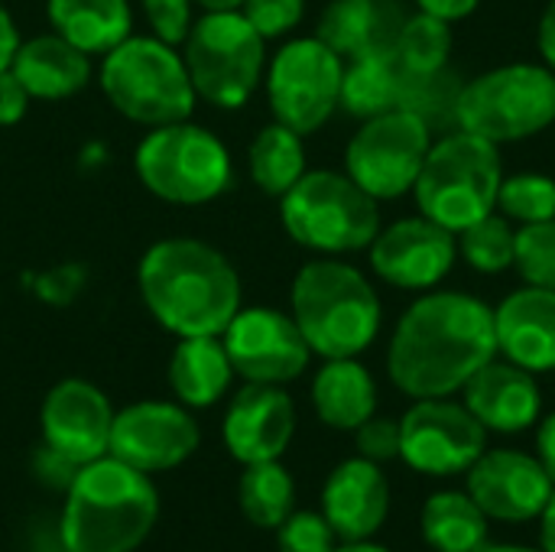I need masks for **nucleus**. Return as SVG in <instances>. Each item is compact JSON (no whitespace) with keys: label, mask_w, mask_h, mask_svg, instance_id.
Returning <instances> with one entry per match:
<instances>
[{"label":"nucleus","mask_w":555,"mask_h":552,"mask_svg":"<svg viewBox=\"0 0 555 552\" xmlns=\"http://www.w3.org/2000/svg\"><path fill=\"white\" fill-rule=\"evenodd\" d=\"M367 264L380 283L420 296L449 280L459 264V244L449 228L416 211L380 224L367 247Z\"/></svg>","instance_id":"nucleus-15"},{"label":"nucleus","mask_w":555,"mask_h":552,"mask_svg":"<svg viewBox=\"0 0 555 552\" xmlns=\"http://www.w3.org/2000/svg\"><path fill=\"white\" fill-rule=\"evenodd\" d=\"M267 59V39L241 10L202 13L182 42V62L195 94L221 111H237L257 94Z\"/></svg>","instance_id":"nucleus-10"},{"label":"nucleus","mask_w":555,"mask_h":552,"mask_svg":"<svg viewBox=\"0 0 555 552\" xmlns=\"http://www.w3.org/2000/svg\"><path fill=\"white\" fill-rule=\"evenodd\" d=\"M146 312L176 338L221 335L244 306L234 264L208 241L163 238L137 267Z\"/></svg>","instance_id":"nucleus-2"},{"label":"nucleus","mask_w":555,"mask_h":552,"mask_svg":"<svg viewBox=\"0 0 555 552\" xmlns=\"http://www.w3.org/2000/svg\"><path fill=\"white\" fill-rule=\"evenodd\" d=\"M143 16L150 23V33L169 46H182L192 29V0H140Z\"/></svg>","instance_id":"nucleus-39"},{"label":"nucleus","mask_w":555,"mask_h":552,"mask_svg":"<svg viewBox=\"0 0 555 552\" xmlns=\"http://www.w3.org/2000/svg\"><path fill=\"white\" fill-rule=\"evenodd\" d=\"M98 85L120 117L143 127L189 120L198 101L182 52L153 33H130L120 46L104 52Z\"/></svg>","instance_id":"nucleus-7"},{"label":"nucleus","mask_w":555,"mask_h":552,"mask_svg":"<svg viewBox=\"0 0 555 552\" xmlns=\"http://www.w3.org/2000/svg\"><path fill=\"white\" fill-rule=\"evenodd\" d=\"M504 176L501 146L452 127L433 137L410 195L420 215L459 234L485 215L498 211Z\"/></svg>","instance_id":"nucleus-5"},{"label":"nucleus","mask_w":555,"mask_h":552,"mask_svg":"<svg viewBox=\"0 0 555 552\" xmlns=\"http://www.w3.org/2000/svg\"><path fill=\"white\" fill-rule=\"evenodd\" d=\"M16 49H20V29H16V23H13L10 10L0 3V72L10 68Z\"/></svg>","instance_id":"nucleus-45"},{"label":"nucleus","mask_w":555,"mask_h":552,"mask_svg":"<svg viewBox=\"0 0 555 552\" xmlns=\"http://www.w3.org/2000/svg\"><path fill=\"white\" fill-rule=\"evenodd\" d=\"M540 540H543V550L555 552V495L550 498L546 511L540 514Z\"/></svg>","instance_id":"nucleus-46"},{"label":"nucleus","mask_w":555,"mask_h":552,"mask_svg":"<svg viewBox=\"0 0 555 552\" xmlns=\"http://www.w3.org/2000/svg\"><path fill=\"white\" fill-rule=\"evenodd\" d=\"M231 368L244 384L286 387L306 374L312 348L306 345L296 319L273 306H241L221 332Z\"/></svg>","instance_id":"nucleus-14"},{"label":"nucleus","mask_w":555,"mask_h":552,"mask_svg":"<svg viewBox=\"0 0 555 552\" xmlns=\"http://www.w3.org/2000/svg\"><path fill=\"white\" fill-rule=\"evenodd\" d=\"M29 101L33 98L26 94V88L20 85V78L10 68H3L0 72V127L20 124L26 117V111H29Z\"/></svg>","instance_id":"nucleus-41"},{"label":"nucleus","mask_w":555,"mask_h":552,"mask_svg":"<svg viewBox=\"0 0 555 552\" xmlns=\"http://www.w3.org/2000/svg\"><path fill=\"white\" fill-rule=\"evenodd\" d=\"M498 211L517 228L550 221L555 218V179L533 169L504 176L498 192Z\"/></svg>","instance_id":"nucleus-34"},{"label":"nucleus","mask_w":555,"mask_h":552,"mask_svg":"<svg viewBox=\"0 0 555 552\" xmlns=\"http://www.w3.org/2000/svg\"><path fill=\"white\" fill-rule=\"evenodd\" d=\"M335 552H390L387 547L374 543V540H351V543H341L335 547Z\"/></svg>","instance_id":"nucleus-48"},{"label":"nucleus","mask_w":555,"mask_h":552,"mask_svg":"<svg viewBox=\"0 0 555 552\" xmlns=\"http://www.w3.org/2000/svg\"><path fill=\"white\" fill-rule=\"evenodd\" d=\"M494 358V306L436 286L400 312L387 342V377L410 400L455 397Z\"/></svg>","instance_id":"nucleus-1"},{"label":"nucleus","mask_w":555,"mask_h":552,"mask_svg":"<svg viewBox=\"0 0 555 552\" xmlns=\"http://www.w3.org/2000/svg\"><path fill=\"white\" fill-rule=\"evenodd\" d=\"M133 169L143 189L169 205H208L234 182V163L224 140L192 120L150 127L137 143Z\"/></svg>","instance_id":"nucleus-9"},{"label":"nucleus","mask_w":555,"mask_h":552,"mask_svg":"<svg viewBox=\"0 0 555 552\" xmlns=\"http://www.w3.org/2000/svg\"><path fill=\"white\" fill-rule=\"evenodd\" d=\"M452 26L455 23L439 20V16L423 13V10L406 13L400 33L393 39V55L410 78H426V75H439L449 68L452 49H455V29Z\"/></svg>","instance_id":"nucleus-32"},{"label":"nucleus","mask_w":555,"mask_h":552,"mask_svg":"<svg viewBox=\"0 0 555 552\" xmlns=\"http://www.w3.org/2000/svg\"><path fill=\"white\" fill-rule=\"evenodd\" d=\"M413 3H416V10L433 13V16L449 20V23H462L481 7V0H413Z\"/></svg>","instance_id":"nucleus-42"},{"label":"nucleus","mask_w":555,"mask_h":552,"mask_svg":"<svg viewBox=\"0 0 555 552\" xmlns=\"http://www.w3.org/2000/svg\"><path fill=\"white\" fill-rule=\"evenodd\" d=\"M289 316L315 358H361L384 329L371 277L345 257H312L293 277Z\"/></svg>","instance_id":"nucleus-4"},{"label":"nucleus","mask_w":555,"mask_h":552,"mask_svg":"<svg viewBox=\"0 0 555 552\" xmlns=\"http://www.w3.org/2000/svg\"><path fill=\"white\" fill-rule=\"evenodd\" d=\"M296 436V403L286 387L244 384L221 420V442L241 465L276 462Z\"/></svg>","instance_id":"nucleus-19"},{"label":"nucleus","mask_w":555,"mask_h":552,"mask_svg":"<svg viewBox=\"0 0 555 552\" xmlns=\"http://www.w3.org/2000/svg\"><path fill=\"white\" fill-rule=\"evenodd\" d=\"M241 16L270 42L289 36L302 16H306V0H244Z\"/></svg>","instance_id":"nucleus-38"},{"label":"nucleus","mask_w":555,"mask_h":552,"mask_svg":"<svg viewBox=\"0 0 555 552\" xmlns=\"http://www.w3.org/2000/svg\"><path fill=\"white\" fill-rule=\"evenodd\" d=\"M46 16L88 55H104L133 33L130 0H46Z\"/></svg>","instance_id":"nucleus-27"},{"label":"nucleus","mask_w":555,"mask_h":552,"mask_svg":"<svg viewBox=\"0 0 555 552\" xmlns=\"http://www.w3.org/2000/svg\"><path fill=\"white\" fill-rule=\"evenodd\" d=\"M338 537L322 511H293L276 527V550L280 552H335Z\"/></svg>","instance_id":"nucleus-37"},{"label":"nucleus","mask_w":555,"mask_h":552,"mask_svg":"<svg viewBox=\"0 0 555 552\" xmlns=\"http://www.w3.org/2000/svg\"><path fill=\"white\" fill-rule=\"evenodd\" d=\"M354 446L358 455L377 465H387L393 459H400V420L390 416H371L367 423H361L354 429Z\"/></svg>","instance_id":"nucleus-40"},{"label":"nucleus","mask_w":555,"mask_h":552,"mask_svg":"<svg viewBox=\"0 0 555 552\" xmlns=\"http://www.w3.org/2000/svg\"><path fill=\"white\" fill-rule=\"evenodd\" d=\"M514 270L530 286L555 290V218L517 228V260Z\"/></svg>","instance_id":"nucleus-36"},{"label":"nucleus","mask_w":555,"mask_h":552,"mask_svg":"<svg viewBox=\"0 0 555 552\" xmlns=\"http://www.w3.org/2000/svg\"><path fill=\"white\" fill-rule=\"evenodd\" d=\"M465 491L485 511L488 521L530 524L540 521L555 482L533 452L520 449H485V455L465 472Z\"/></svg>","instance_id":"nucleus-17"},{"label":"nucleus","mask_w":555,"mask_h":552,"mask_svg":"<svg viewBox=\"0 0 555 552\" xmlns=\"http://www.w3.org/2000/svg\"><path fill=\"white\" fill-rule=\"evenodd\" d=\"M345 59L319 36H293L270 59L263 72L267 104L273 120L309 137L322 130L341 101Z\"/></svg>","instance_id":"nucleus-11"},{"label":"nucleus","mask_w":555,"mask_h":552,"mask_svg":"<svg viewBox=\"0 0 555 552\" xmlns=\"http://www.w3.org/2000/svg\"><path fill=\"white\" fill-rule=\"evenodd\" d=\"M537 49H540V62L550 65L555 72V0H550L540 13L537 23Z\"/></svg>","instance_id":"nucleus-43"},{"label":"nucleus","mask_w":555,"mask_h":552,"mask_svg":"<svg viewBox=\"0 0 555 552\" xmlns=\"http://www.w3.org/2000/svg\"><path fill=\"white\" fill-rule=\"evenodd\" d=\"M159 521V491L150 475L101 455L78 465L65 488L59 540L65 552H137Z\"/></svg>","instance_id":"nucleus-3"},{"label":"nucleus","mask_w":555,"mask_h":552,"mask_svg":"<svg viewBox=\"0 0 555 552\" xmlns=\"http://www.w3.org/2000/svg\"><path fill=\"white\" fill-rule=\"evenodd\" d=\"M498 355L530 374L555 371V290L517 286L494 306Z\"/></svg>","instance_id":"nucleus-21"},{"label":"nucleus","mask_w":555,"mask_h":552,"mask_svg":"<svg viewBox=\"0 0 555 552\" xmlns=\"http://www.w3.org/2000/svg\"><path fill=\"white\" fill-rule=\"evenodd\" d=\"M459 91H462V81H459L449 68L439 72V75L410 78V81H406L403 107H406V111H416L436 133H442V130H452V127H455Z\"/></svg>","instance_id":"nucleus-35"},{"label":"nucleus","mask_w":555,"mask_h":552,"mask_svg":"<svg viewBox=\"0 0 555 552\" xmlns=\"http://www.w3.org/2000/svg\"><path fill=\"white\" fill-rule=\"evenodd\" d=\"M202 442L198 423L179 400H140L114 413L107 455L143 475H163L185 465Z\"/></svg>","instance_id":"nucleus-16"},{"label":"nucleus","mask_w":555,"mask_h":552,"mask_svg":"<svg viewBox=\"0 0 555 552\" xmlns=\"http://www.w3.org/2000/svg\"><path fill=\"white\" fill-rule=\"evenodd\" d=\"M283 231L315 257H351L371 247L384 218L345 169H306V176L280 198Z\"/></svg>","instance_id":"nucleus-6"},{"label":"nucleus","mask_w":555,"mask_h":552,"mask_svg":"<svg viewBox=\"0 0 555 552\" xmlns=\"http://www.w3.org/2000/svg\"><path fill=\"white\" fill-rule=\"evenodd\" d=\"M420 534L433 552H481L488 547V517L468 491H436L423 504Z\"/></svg>","instance_id":"nucleus-29"},{"label":"nucleus","mask_w":555,"mask_h":552,"mask_svg":"<svg viewBox=\"0 0 555 552\" xmlns=\"http://www.w3.org/2000/svg\"><path fill=\"white\" fill-rule=\"evenodd\" d=\"M555 124V72L543 62H504L462 81L455 127L514 146Z\"/></svg>","instance_id":"nucleus-8"},{"label":"nucleus","mask_w":555,"mask_h":552,"mask_svg":"<svg viewBox=\"0 0 555 552\" xmlns=\"http://www.w3.org/2000/svg\"><path fill=\"white\" fill-rule=\"evenodd\" d=\"M488 449V429L455 397L413 400L400 416V459L429 478L465 475Z\"/></svg>","instance_id":"nucleus-13"},{"label":"nucleus","mask_w":555,"mask_h":552,"mask_svg":"<svg viewBox=\"0 0 555 552\" xmlns=\"http://www.w3.org/2000/svg\"><path fill=\"white\" fill-rule=\"evenodd\" d=\"M231 358L224 351L221 335H195L179 338L169 358V387L176 400L189 410H208L231 390L234 381Z\"/></svg>","instance_id":"nucleus-26"},{"label":"nucleus","mask_w":555,"mask_h":552,"mask_svg":"<svg viewBox=\"0 0 555 552\" xmlns=\"http://www.w3.org/2000/svg\"><path fill=\"white\" fill-rule=\"evenodd\" d=\"M403 20V0H328L315 36L328 42L341 59H354L393 49Z\"/></svg>","instance_id":"nucleus-24"},{"label":"nucleus","mask_w":555,"mask_h":552,"mask_svg":"<svg viewBox=\"0 0 555 552\" xmlns=\"http://www.w3.org/2000/svg\"><path fill=\"white\" fill-rule=\"evenodd\" d=\"M406 81H410V75L397 62L393 49L345 59L338 111H345L358 120H367V117L387 114L393 107H403Z\"/></svg>","instance_id":"nucleus-28"},{"label":"nucleus","mask_w":555,"mask_h":552,"mask_svg":"<svg viewBox=\"0 0 555 552\" xmlns=\"http://www.w3.org/2000/svg\"><path fill=\"white\" fill-rule=\"evenodd\" d=\"M195 7H202L205 13H228V10H241L244 0H192Z\"/></svg>","instance_id":"nucleus-47"},{"label":"nucleus","mask_w":555,"mask_h":552,"mask_svg":"<svg viewBox=\"0 0 555 552\" xmlns=\"http://www.w3.org/2000/svg\"><path fill=\"white\" fill-rule=\"evenodd\" d=\"M455 244H459V260L472 273L501 277L514 270V260H517V224L507 221L501 211H491L481 221L459 231Z\"/></svg>","instance_id":"nucleus-33"},{"label":"nucleus","mask_w":555,"mask_h":552,"mask_svg":"<svg viewBox=\"0 0 555 552\" xmlns=\"http://www.w3.org/2000/svg\"><path fill=\"white\" fill-rule=\"evenodd\" d=\"M10 72L20 78L29 98L39 101H65L78 94L91 81V55L72 46L65 36L39 33L20 39V49L10 62Z\"/></svg>","instance_id":"nucleus-23"},{"label":"nucleus","mask_w":555,"mask_h":552,"mask_svg":"<svg viewBox=\"0 0 555 552\" xmlns=\"http://www.w3.org/2000/svg\"><path fill=\"white\" fill-rule=\"evenodd\" d=\"M237 504L254 527L276 530L296 511V482L280 459L244 465L237 482Z\"/></svg>","instance_id":"nucleus-31"},{"label":"nucleus","mask_w":555,"mask_h":552,"mask_svg":"<svg viewBox=\"0 0 555 552\" xmlns=\"http://www.w3.org/2000/svg\"><path fill=\"white\" fill-rule=\"evenodd\" d=\"M114 407L107 394L81 377L59 381L39 407V433L42 446L65 455L75 465H88L107 455Z\"/></svg>","instance_id":"nucleus-18"},{"label":"nucleus","mask_w":555,"mask_h":552,"mask_svg":"<svg viewBox=\"0 0 555 552\" xmlns=\"http://www.w3.org/2000/svg\"><path fill=\"white\" fill-rule=\"evenodd\" d=\"M306 137L296 133L293 127L273 120L257 130L247 150V172L250 182L270 195L283 198L302 176H306Z\"/></svg>","instance_id":"nucleus-30"},{"label":"nucleus","mask_w":555,"mask_h":552,"mask_svg":"<svg viewBox=\"0 0 555 552\" xmlns=\"http://www.w3.org/2000/svg\"><path fill=\"white\" fill-rule=\"evenodd\" d=\"M481 552H546V550H530V547H485Z\"/></svg>","instance_id":"nucleus-49"},{"label":"nucleus","mask_w":555,"mask_h":552,"mask_svg":"<svg viewBox=\"0 0 555 552\" xmlns=\"http://www.w3.org/2000/svg\"><path fill=\"white\" fill-rule=\"evenodd\" d=\"M436 130L406 107L367 117L345 146V172L377 202H397L413 192Z\"/></svg>","instance_id":"nucleus-12"},{"label":"nucleus","mask_w":555,"mask_h":552,"mask_svg":"<svg viewBox=\"0 0 555 552\" xmlns=\"http://www.w3.org/2000/svg\"><path fill=\"white\" fill-rule=\"evenodd\" d=\"M537 459L543 462V468L555 482V410L540 416V423H537Z\"/></svg>","instance_id":"nucleus-44"},{"label":"nucleus","mask_w":555,"mask_h":552,"mask_svg":"<svg viewBox=\"0 0 555 552\" xmlns=\"http://www.w3.org/2000/svg\"><path fill=\"white\" fill-rule=\"evenodd\" d=\"M390 514V482L384 465L367 459H345L332 468L322 488V517L341 543L371 540Z\"/></svg>","instance_id":"nucleus-22"},{"label":"nucleus","mask_w":555,"mask_h":552,"mask_svg":"<svg viewBox=\"0 0 555 552\" xmlns=\"http://www.w3.org/2000/svg\"><path fill=\"white\" fill-rule=\"evenodd\" d=\"M312 410L338 433H354L377 413V381L358 358H328L312 377Z\"/></svg>","instance_id":"nucleus-25"},{"label":"nucleus","mask_w":555,"mask_h":552,"mask_svg":"<svg viewBox=\"0 0 555 552\" xmlns=\"http://www.w3.org/2000/svg\"><path fill=\"white\" fill-rule=\"evenodd\" d=\"M462 403L488 433L517 436L540 423L543 387H540L537 374H530L498 355L462 387Z\"/></svg>","instance_id":"nucleus-20"}]
</instances>
